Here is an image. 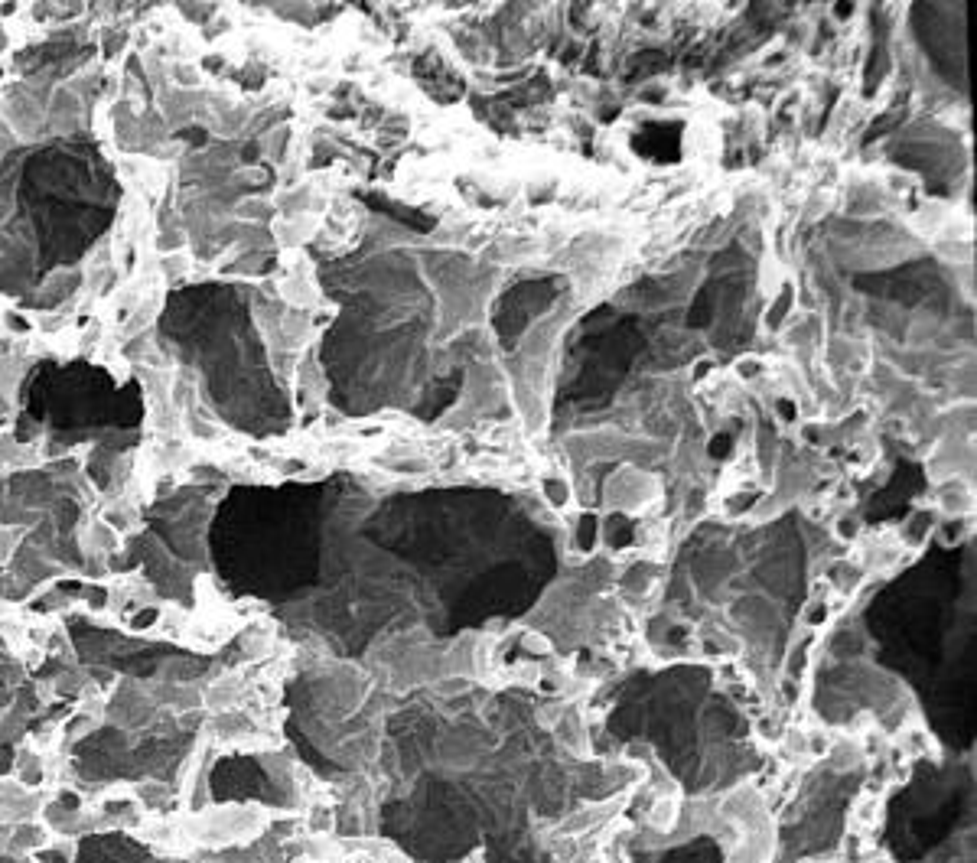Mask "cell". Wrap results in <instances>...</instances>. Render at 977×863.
Wrapping results in <instances>:
<instances>
[{
	"label": "cell",
	"instance_id": "obj_1",
	"mask_svg": "<svg viewBox=\"0 0 977 863\" xmlns=\"http://www.w3.org/2000/svg\"><path fill=\"white\" fill-rule=\"evenodd\" d=\"M114 170L85 144H53L27 157L17 170V212L36 245V271L75 264L105 232L118 206Z\"/></svg>",
	"mask_w": 977,
	"mask_h": 863
},
{
	"label": "cell",
	"instance_id": "obj_3",
	"mask_svg": "<svg viewBox=\"0 0 977 863\" xmlns=\"http://www.w3.org/2000/svg\"><path fill=\"white\" fill-rule=\"evenodd\" d=\"M929 528H932V518H929V515H916V518H912V522L906 525L903 538H906L909 544H922L925 535H929Z\"/></svg>",
	"mask_w": 977,
	"mask_h": 863
},
{
	"label": "cell",
	"instance_id": "obj_4",
	"mask_svg": "<svg viewBox=\"0 0 977 863\" xmlns=\"http://www.w3.org/2000/svg\"><path fill=\"white\" fill-rule=\"evenodd\" d=\"M544 496H548L551 505H557V509H564L567 505V489H564V479H548L544 482Z\"/></svg>",
	"mask_w": 977,
	"mask_h": 863
},
{
	"label": "cell",
	"instance_id": "obj_2",
	"mask_svg": "<svg viewBox=\"0 0 977 863\" xmlns=\"http://www.w3.org/2000/svg\"><path fill=\"white\" fill-rule=\"evenodd\" d=\"M248 326L238 316V300L225 287H183L167 303L160 320V342L193 365L215 411L228 421L251 427L261 414L248 395L251 355L245 342Z\"/></svg>",
	"mask_w": 977,
	"mask_h": 863
}]
</instances>
